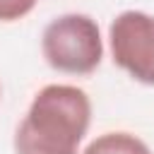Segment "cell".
Here are the masks:
<instances>
[{"label": "cell", "mask_w": 154, "mask_h": 154, "mask_svg": "<svg viewBox=\"0 0 154 154\" xmlns=\"http://www.w3.org/2000/svg\"><path fill=\"white\" fill-rule=\"evenodd\" d=\"M0 99H2V87H0Z\"/></svg>", "instance_id": "cell-6"}, {"label": "cell", "mask_w": 154, "mask_h": 154, "mask_svg": "<svg viewBox=\"0 0 154 154\" xmlns=\"http://www.w3.org/2000/svg\"><path fill=\"white\" fill-rule=\"evenodd\" d=\"M41 55L55 72L91 75L103 58V38L96 19L84 12H65L51 19L41 34Z\"/></svg>", "instance_id": "cell-2"}, {"label": "cell", "mask_w": 154, "mask_h": 154, "mask_svg": "<svg viewBox=\"0 0 154 154\" xmlns=\"http://www.w3.org/2000/svg\"><path fill=\"white\" fill-rule=\"evenodd\" d=\"M38 0H0V22H19L24 19Z\"/></svg>", "instance_id": "cell-5"}, {"label": "cell", "mask_w": 154, "mask_h": 154, "mask_svg": "<svg viewBox=\"0 0 154 154\" xmlns=\"http://www.w3.org/2000/svg\"><path fill=\"white\" fill-rule=\"evenodd\" d=\"M91 125V99L77 84L41 87L14 130V154H79Z\"/></svg>", "instance_id": "cell-1"}, {"label": "cell", "mask_w": 154, "mask_h": 154, "mask_svg": "<svg viewBox=\"0 0 154 154\" xmlns=\"http://www.w3.org/2000/svg\"><path fill=\"white\" fill-rule=\"evenodd\" d=\"M82 154H152V149L142 137L128 130H111L96 135L82 149Z\"/></svg>", "instance_id": "cell-4"}, {"label": "cell", "mask_w": 154, "mask_h": 154, "mask_svg": "<svg viewBox=\"0 0 154 154\" xmlns=\"http://www.w3.org/2000/svg\"><path fill=\"white\" fill-rule=\"evenodd\" d=\"M108 48L113 63L135 82L154 87V14L125 10L108 24Z\"/></svg>", "instance_id": "cell-3"}]
</instances>
